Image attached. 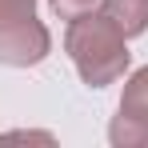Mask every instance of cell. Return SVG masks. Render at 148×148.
<instances>
[{
    "label": "cell",
    "instance_id": "cell-1",
    "mask_svg": "<svg viewBox=\"0 0 148 148\" xmlns=\"http://www.w3.org/2000/svg\"><path fill=\"white\" fill-rule=\"evenodd\" d=\"M64 52L72 60L76 76L88 88H108L128 72V36L112 24L104 12H88L68 20L64 32Z\"/></svg>",
    "mask_w": 148,
    "mask_h": 148
},
{
    "label": "cell",
    "instance_id": "cell-2",
    "mask_svg": "<svg viewBox=\"0 0 148 148\" xmlns=\"http://www.w3.org/2000/svg\"><path fill=\"white\" fill-rule=\"evenodd\" d=\"M48 52H52V32L36 16L0 28V64L4 68H32V64L48 60Z\"/></svg>",
    "mask_w": 148,
    "mask_h": 148
},
{
    "label": "cell",
    "instance_id": "cell-3",
    "mask_svg": "<svg viewBox=\"0 0 148 148\" xmlns=\"http://www.w3.org/2000/svg\"><path fill=\"white\" fill-rule=\"evenodd\" d=\"M100 12L120 28L128 40L148 28V0H100Z\"/></svg>",
    "mask_w": 148,
    "mask_h": 148
},
{
    "label": "cell",
    "instance_id": "cell-4",
    "mask_svg": "<svg viewBox=\"0 0 148 148\" xmlns=\"http://www.w3.org/2000/svg\"><path fill=\"white\" fill-rule=\"evenodd\" d=\"M116 112L136 116V120H148V64L136 68V72H128L124 92H120V108H116Z\"/></svg>",
    "mask_w": 148,
    "mask_h": 148
},
{
    "label": "cell",
    "instance_id": "cell-5",
    "mask_svg": "<svg viewBox=\"0 0 148 148\" xmlns=\"http://www.w3.org/2000/svg\"><path fill=\"white\" fill-rule=\"evenodd\" d=\"M108 140H112V148H148V120L116 112L108 124Z\"/></svg>",
    "mask_w": 148,
    "mask_h": 148
},
{
    "label": "cell",
    "instance_id": "cell-6",
    "mask_svg": "<svg viewBox=\"0 0 148 148\" xmlns=\"http://www.w3.org/2000/svg\"><path fill=\"white\" fill-rule=\"evenodd\" d=\"M36 16V0H0V28Z\"/></svg>",
    "mask_w": 148,
    "mask_h": 148
},
{
    "label": "cell",
    "instance_id": "cell-7",
    "mask_svg": "<svg viewBox=\"0 0 148 148\" xmlns=\"http://www.w3.org/2000/svg\"><path fill=\"white\" fill-rule=\"evenodd\" d=\"M48 4L60 20H76V16H88L100 8V0H48Z\"/></svg>",
    "mask_w": 148,
    "mask_h": 148
},
{
    "label": "cell",
    "instance_id": "cell-8",
    "mask_svg": "<svg viewBox=\"0 0 148 148\" xmlns=\"http://www.w3.org/2000/svg\"><path fill=\"white\" fill-rule=\"evenodd\" d=\"M4 140H40V144H52L56 136L52 132H24V128H16V132H4Z\"/></svg>",
    "mask_w": 148,
    "mask_h": 148
}]
</instances>
